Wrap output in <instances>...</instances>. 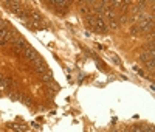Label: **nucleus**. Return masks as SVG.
Returning <instances> with one entry per match:
<instances>
[{"label":"nucleus","instance_id":"1","mask_svg":"<svg viewBox=\"0 0 155 132\" xmlns=\"http://www.w3.org/2000/svg\"><path fill=\"white\" fill-rule=\"evenodd\" d=\"M138 28H140V33H143V34H149V33L152 34L154 33V14H151L149 17L140 20Z\"/></svg>","mask_w":155,"mask_h":132},{"label":"nucleus","instance_id":"2","mask_svg":"<svg viewBox=\"0 0 155 132\" xmlns=\"http://www.w3.org/2000/svg\"><path fill=\"white\" fill-rule=\"evenodd\" d=\"M5 6H6L13 14H16V16H20V14L25 13L23 8H22V3L19 2V0H5Z\"/></svg>","mask_w":155,"mask_h":132},{"label":"nucleus","instance_id":"3","mask_svg":"<svg viewBox=\"0 0 155 132\" xmlns=\"http://www.w3.org/2000/svg\"><path fill=\"white\" fill-rule=\"evenodd\" d=\"M92 26H93V31H96V33H106L107 31V25H106L104 19L99 14L95 17V22H93Z\"/></svg>","mask_w":155,"mask_h":132},{"label":"nucleus","instance_id":"4","mask_svg":"<svg viewBox=\"0 0 155 132\" xmlns=\"http://www.w3.org/2000/svg\"><path fill=\"white\" fill-rule=\"evenodd\" d=\"M22 53H23V56H25L26 59H28V61H34V59H37V58H39L37 51H36L33 47H30V45L26 47V48H25Z\"/></svg>","mask_w":155,"mask_h":132},{"label":"nucleus","instance_id":"5","mask_svg":"<svg viewBox=\"0 0 155 132\" xmlns=\"http://www.w3.org/2000/svg\"><path fill=\"white\" fill-rule=\"evenodd\" d=\"M31 62H33L34 70H36V72H37L39 75H42V73L47 72V65H45V64L42 62V61H40L39 58H37V59H34V61H31Z\"/></svg>","mask_w":155,"mask_h":132},{"label":"nucleus","instance_id":"6","mask_svg":"<svg viewBox=\"0 0 155 132\" xmlns=\"http://www.w3.org/2000/svg\"><path fill=\"white\" fill-rule=\"evenodd\" d=\"M40 78H42V81H45L47 84H51V82H53V73H51V72H48V70H47L45 73H42V75H40Z\"/></svg>","mask_w":155,"mask_h":132},{"label":"nucleus","instance_id":"7","mask_svg":"<svg viewBox=\"0 0 155 132\" xmlns=\"http://www.w3.org/2000/svg\"><path fill=\"white\" fill-rule=\"evenodd\" d=\"M10 129H14V130L23 132V130H26V126H22V124H17V123H13V124H10Z\"/></svg>","mask_w":155,"mask_h":132},{"label":"nucleus","instance_id":"8","mask_svg":"<svg viewBox=\"0 0 155 132\" xmlns=\"http://www.w3.org/2000/svg\"><path fill=\"white\" fill-rule=\"evenodd\" d=\"M22 96H23V95L13 92V93H10V100H11V101H22Z\"/></svg>","mask_w":155,"mask_h":132},{"label":"nucleus","instance_id":"9","mask_svg":"<svg viewBox=\"0 0 155 132\" xmlns=\"http://www.w3.org/2000/svg\"><path fill=\"white\" fill-rule=\"evenodd\" d=\"M151 58H155V56H152V55H151L149 51H148V53H143V55L140 56V59L143 61V62H148V61H149Z\"/></svg>","mask_w":155,"mask_h":132},{"label":"nucleus","instance_id":"10","mask_svg":"<svg viewBox=\"0 0 155 132\" xmlns=\"http://www.w3.org/2000/svg\"><path fill=\"white\" fill-rule=\"evenodd\" d=\"M22 103L25 106H28V107H33V101H31V98H28V96H22Z\"/></svg>","mask_w":155,"mask_h":132},{"label":"nucleus","instance_id":"11","mask_svg":"<svg viewBox=\"0 0 155 132\" xmlns=\"http://www.w3.org/2000/svg\"><path fill=\"white\" fill-rule=\"evenodd\" d=\"M146 65H148V67L152 70V72H154V68H155V58H151L148 62H146Z\"/></svg>","mask_w":155,"mask_h":132},{"label":"nucleus","instance_id":"12","mask_svg":"<svg viewBox=\"0 0 155 132\" xmlns=\"http://www.w3.org/2000/svg\"><path fill=\"white\" fill-rule=\"evenodd\" d=\"M138 33H140V28H138V23H136V25H133L130 28V34H132V36H136Z\"/></svg>","mask_w":155,"mask_h":132},{"label":"nucleus","instance_id":"13","mask_svg":"<svg viewBox=\"0 0 155 132\" xmlns=\"http://www.w3.org/2000/svg\"><path fill=\"white\" fill-rule=\"evenodd\" d=\"M110 59L113 61V62H115L116 65H120V64H121V61H120V58H118L116 55H110Z\"/></svg>","mask_w":155,"mask_h":132},{"label":"nucleus","instance_id":"14","mask_svg":"<svg viewBox=\"0 0 155 132\" xmlns=\"http://www.w3.org/2000/svg\"><path fill=\"white\" fill-rule=\"evenodd\" d=\"M126 20H127V17H126L124 14H121V16H120V19H118V25H121V23H124Z\"/></svg>","mask_w":155,"mask_h":132},{"label":"nucleus","instance_id":"15","mask_svg":"<svg viewBox=\"0 0 155 132\" xmlns=\"http://www.w3.org/2000/svg\"><path fill=\"white\" fill-rule=\"evenodd\" d=\"M133 70H135V72H136V73H138L140 76H144V72H143V70H141L140 67H133Z\"/></svg>","mask_w":155,"mask_h":132},{"label":"nucleus","instance_id":"16","mask_svg":"<svg viewBox=\"0 0 155 132\" xmlns=\"http://www.w3.org/2000/svg\"><path fill=\"white\" fill-rule=\"evenodd\" d=\"M123 2H124L126 5H130V3H133V0H123Z\"/></svg>","mask_w":155,"mask_h":132}]
</instances>
